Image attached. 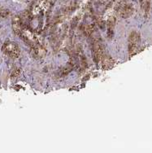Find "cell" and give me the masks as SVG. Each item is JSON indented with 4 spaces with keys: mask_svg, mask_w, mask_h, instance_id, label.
<instances>
[{
    "mask_svg": "<svg viewBox=\"0 0 152 153\" xmlns=\"http://www.w3.org/2000/svg\"><path fill=\"white\" fill-rule=\"evenodd\" d=\"M3 51L4 53L12 58H17L20 54L18 47L12 42H5L3 46Z\"/></svg>",
    "mask_w": 152,
    "mask_h": 153,
    "instance_id": "2",
    "label": "cell"
},
{
    "mask_svg": "<svg viewBox=\"0 0 152 153\" xmlns=\"http://www.w3.org/2000/svg\"><path fill=\"white\" fill-rule=\"evenodd\" d=\"M139 42H140V36L138 33L133 31L129 34V56H132L134 55L139 47Z\"/></svg>",
    "mask_w": 152,
    "mask_h": 153,
    "instance_id": "1",
    "label": "cell"
}]
</instances>
